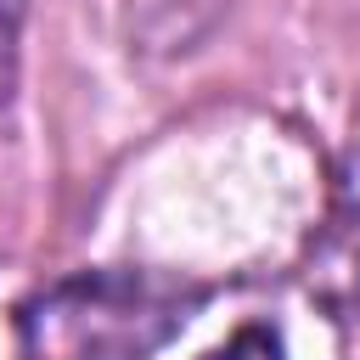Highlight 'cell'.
<instances>
[{"label": "cell", "mask_w": 360, "mask_h": 360, "mask_svg": "<svg viewBox=\"0 0 360 360\" xmlns=\"http://www.w3.org/2000/svg\"><path fill=\"white\" fill-rule=\"evenodd\" d=\"M202 298V287L163 270H84L22 309V338L39 360H146Z\"/></svg>", "instance_id": "cell-1"}, {"label": "cell", "mask_w": 360, "mask_h": 360, "mask_svg": "<svg viewBox=\"0 0 360 360\" xmlns=\"http://www.w3.org/2000/svg\"><path fill=\"white\" fill-rule=\"evenodd\" d=\"M343 298L360 304V158L343 174V197L332 214V236H326V270H321Z\"/></svg>", "instance_id": "cell-2"}, {"label": "cell", "mask_w": 360, "mask_h": 360, "mask_svg": "<svg viewBox=\"0 0 360 360\" xmlns=\"http://www.w3.org/2000/svg\"><path fill=\"white\" fill-rule=\"evenodd\" d=\"M208 360H281V332H276V326H242V332L225 338Z\"/></svg>", "instance_id": "cell-3"}]
</instances>
